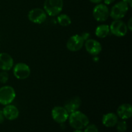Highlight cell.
I'll list each match as a JSON object with an SVG mask.
<instances>
[{
    "label": "cell",
    "mask_w": 132,
    "mask_h": 132,
    "mask_svg": "<svg viewBox=\"0 0 132 132\" xmlns=\"http://www.w3.org/2000/svg\"><path fill=\"white\" fill-rule=\"evenodd\" d=\"M68 119L70 125L76 130H82L85 128L89 125L90 122L87 116L79 110L70 113Z\"/></svg>",
    "instance_id": "6da1fadb"
},
{
    "label": "cell",
    "mask_w": 132,
    "mask_h": 132,
    "mask_svg": "<svg viewBox=\"0 0 132 132\" xmlns=\"http://www.w3.org/2000/svg\"><path fill=\"white\" fill-rule=\"evenodd\" d=\"M43 8L49 16H56L60 14L63 10V0H45Z\"/></svg>",
    "instance_id": "7a4b0ae2"
},
{
    "label": "cell",
    "mask_w": 132,
    "mask_h": 132,
    "mask_svg": "<svg viewBox=\"0 0 132 132\" xmlns=\"http://www.w3.org/2000/svg\"><path fill=\"white\" fill-rule=\"evenodd\" d=\"M16 94L13 87L11 86H3L0 88V104L2 105H8L14 101Z\"/></svg>",
    "instance_id": "3957f363"
},
{
    "label": "cell",
    "mask_w": 132,
    "mask_h": 132,
    "mask_svg": "<svg viewBox=\"0 0 132 132\" xmlns=\"http://www.w3.org/2000/svg\"><path fill=\"white\" fill-rule=\"evenodd\" d=\"M129 6L127 4L122 1H119L112 7V9L110 11V16L113 20L121 19L126 15Z\"/></svg>",
    "instance_id": "277c9868"
},
{
    "label": "cell",
    "mask_w": 132,
    "mask_h": 132,
    "mask_svg": "<svg viewBox=\"0 0 132 132\" xmlns=\"http://www.w3.org/2000/svg\"><path fill=\"white\" fill-rule=\"evenodd\" d=\"M93 16L98 22H104L110 16V10L105 4L99 3L93 9Z\"/></svg>",
    "instance_id": "5b68a950"
},
{
    "label": "cell",
    "mask_w": 132,
    "mask_h": 132,
    "mask_svg": "<svg viewBox=\"0 0 132 132\" xmlns=\"http://www.w3.org/2000/svg\"><path fill=\"white\" fill-rule=\"evenodd\" d=\"M109 27L110 33L117 37H124L128 32L126 24L121 19L113 20Z\"/></svg>",
    "instance_id": "8992f818"
},
{
    "label": "cell",
    "mask_w": 132,
    "mask_h": 132,
    "mask_svg": "<svg viewBox=\"0 0 132 132\" xmlns=\"http://www.w3.org/2000/svg\"><path fill=\"white\" fill-rule=\"evenodd\" d=\"M47 14L45 10L39 8H35L29 11L28 14V19L30 21L35 24H42L46 21Z\"/></svg>",
    "instance_id": "52a82bcc"
},
{
    "label": "cell",
    "mask_w": 132,
    "mask_h": 132,
    "mask_svg": "<svg viewBox=\"0 0 132 132\" xmlns=\"http://www.w3.org/2000/svg\"><path fill=\"white\" fill-rule=\"evenodd\" d=\"M30 68L24 63H18L13 67V73L15 78L19 80L25 79L30 75Z\"/></svg>",
    "instance_id": "ba28073f"
},
{
    "label": "cell",
    "mask_w": 132,
    "mask_h": 132,
    "mask_svg": "<svg viewBox=\"0 0 132 132\" xmlns=\"http://www.w3.org/2000/svg\"><path fill=\"white\" fill-rule=\"evenodd\" d=\"M85 41L79 34L71 36L67 43V48L71 52H77L81 50L84 46Z\"/></svg>",
    "instance_id": "9c48e42d"
},
{
    "label": "cell",
    "mask_w": 132,
    "mask_h": 132,
    "mask_svg": "<svg viewBox=\"0 0 132 132\" xmlns=\"http://www.w3.org/2000/svg\"><path fill=\"white\" fill-rule=\"evenodd\" d=\"M52 117L57 123H63L68 120L69 117V113L64 106H57L53 108L52 110Z\"/></svg>",
    "instance_id": "30bf717a"
},
{
    "label": "cell",
    "mask_w": 132,
    "mask_h": 132,
    "mask_svg": "<svg viewBox=\"0 0 132 132\" xmlns=\"http://www.w3.org/2000/svg\"><path fill=\"white\" fill-rule=\"evenodd\" d=\"M84 45L87 52L92 55H99L102 51L101 44L94 39H88L85 41Z\"/></svg>",
    "instance_id": "8fae6325"
},
{
    "label": "cell",
    "mask_w": 132,
    "mask_h": 132,
    "mask_svg": "<svg viewBox=\"0 0 132 132\" xmlns=\"http://www.w3.org/2000/svg\"><path fill=\"white\" fill-rule=\"evenodd\" d=\"M14 67V59L7 53H0V70L2 71H9Z\"/></svg>",
    "instance_id": "7c38bea8"
},
{
    "label": "cell",
    "mask_w": 132,
    "mask_h": 132,
    "mask_svg": "<svg viewBox=\"0 0 132 132\" xmlns=\"http://www.w3.org/2000/svg\"><path fill=\"white\" fill-rule=\"evenodd\" d=\"M2 111L5 118L8 120H10V121L16 119L19 117V110L15 106L12 105L11 104L5 106Z\"/></svg>",
    "instance_id": "4fadbf2b"
},
{
    "label": "cell",
    "mask_w": 132,
    "mask_h": 132,
    "mask_svg": "<svg viewBox=\"0 0 132 132\" xmlns=\"http://www.w3.org/2000/svg\"><path fill=\"white\" fill-rule=\"evenodd\" d=\"M117 116L123 120L128 119L132 116V106L129 103L121 104L117 110Z\"/></svg>",
    "instance_id": "5bb4252c"
},
{
    "label": "cell",
    "mask_w": 132,
    "mask_h": 132,
    "mask_svg": "<svg viewBox=\"0 0 132 132\" xmlns=\"http://www.w3.org/2000/svg\"><path fill=\"white\" fill-rule=\"evenodd\" d=\"M81 105V99L79 97H73L71 98L70 99L67 101V103L64 104V108L67 110V112L69 113H72L73 112L78 110Z\"/></svg>",
    "instance_id": "9a60e30c"
},
{
    "label": "cell",
    "mask_w": 132,
    "mask_h": 132,
    "mask_svg": "<svg viewBox=\"0 0 132 132\" xmlns=\"http://www.w3.org/2000/svg\"><path fill=\"white\" fill-rule=\"evenodd\" d=\"M118 122V116L114 113H108L104 114L102 118V122L106 127H113Z\"/></svg>",
    "instance_id": "2e32d148"
},
{
    "label": "cell",
    "mask_w": 132,
    "mask_h": 132,
    "mask_svg": "<svg viewBox=\"0 0 132 132\" xmlns=\"http://www.w3.org/2000/svg\"><path fill=\"white\" fill-rule=\"evenodd\" d=\"M110 33V27L108 24H100L95 28V34L99 38H105L109 35Z\"/></svg>",
    "instance_id": "e0dca14e"
},
{
    "label": "cell",
    "mask_w": 132,
    "mask_h": 132,
    "mask_svg": "<svg viewBox=\"0 0 132 132\" xmlns=\"http://www.w3.org/2000/svg\"><path fill=\"white\" fill-rule=\"evenodd\" d=\"M57 22L62 27H68L71 24L72 20L69 15L65 14H61L58 15Z\"/></svg>",
    "instance_id": "ac0fdd59"
},
{
    "label": "cell",
    "mask_w": 132,
    "mask_h": 132,
    "mask_svg": "<svg viewBox=\"0 0 132 132\" xmlns=\"http://www.w3.org/2000/svg\"><path fill=\"white\" fill-rule=\"evenodd\" d=\"M117 130L119 132H125L127 130V124L125 121H121L117 122Z\"/></svg>",
    "instance_id": "d6986e66"
},
{
    "label": "cell",
    "mask_w": 132,
    "mask_h": 132,
    "mask_svg": "<svg viewBox=\"0 0 132 132\" xmlns=\"http://www.w3.org/2000/svg\"><path fill=\"white\" fill-rule=\"evenodd\" d=\"M9 79V74L6 71H1L0 72V82L6 83Z\"/></svg>",
    "instance_id": "ffe728a7"
},
{
    "label": "cell",
    "mask_w": 132,
    "mask_h": 132,
    "mask_svg": "<svg viewBox=\"0 0 132 132\" xmlns=\"http://www.w3.org/2000/svg\"><path fill=\"white\" fill-rule=\"evenodd\" d=\"M84 132H99L98 128L95 125H90L86 126Z\"/></svg>",
    "instance_id": "44dd1931"
},
{
    "label": "cell",
    "mask_w": 132,
    "mask_h": 132,
    "mask_svg": "<svg viewBox=\"0 0 132 132\" xmlns=\"http://www.w3.org/2000/svg\"><path fill=\"white\" fill-rule=\"evenodd\" d=\"M126 26H127L128 30H129L130 31L132 30V18H130V19H129Z\"/></svg>",
    "instance_id": "7402d4cb"
},
{
    "label": "cell",
    "mask_w": 132,
    "mask_h": 132,
    "mask_svg": "<svg viewBox=\"0 0 132 132\" xmlns=\"http://www.w3.org/2000/svg\"><path fill=\"white\" fill-rule=\"evenodd\" d=\"M81 37H82L84 41H85L87 39H88L89 37H90V34H89L88 33H87V32H85V33H83L82 35H81Z\"/></svg>",
    "instance_id": "603a6c76"
},
{
    "label": "cell",
    "mask_w": 132,
    "mask_h": 132,
    "mask_svg": "<svg viewBox=\"0 0 132 132\" xmlns=\"http://www.w3.org/2000/svg\"><path fill=\"white\" fill-rule=\"evenodd\" d=\"M5 121V117H4L3 113L1 110H0V124L3 123Z\"/></svg>",
    "instance_id": "cb8c5ba5"
},
{
    "label": "cell",
    "mask_w": 132,
    "mask_h": 132,
    "mask_svg": "<svg viewBox=\"0 0 132 132\" xmlns=\"http://www.w3.org/2000/svg\"><path fill=\"white\" fill-rule=\"evenodd\" d=\"M122 1L125 2L126 4H127L128 5L129 8L132 6V0H122Z\"/></svg>",
    "instance_id": "d4e9b609"
},
{
    "label": "cell",
    "mask_w": 132,
    "mask_h": 132,
    "mask_svg": "<svg viewBox=\"0 0 132 132\" xmlns=\"http://www.w3.org/2000/svg\"><path fill=\"white\" fill-rule=\"evenodd\" d=\"M116 0H104V3L106 5H109L113 3Z\"/></svg>",
    "instance_id": "484cf974"
},
{
    "label": "cell",
    "mask_w": 132,
    "mask_h": 132,
    "mask_svg": "<svg viewBox=\"0 0 132 132\" xmlns=\"http://www.w3.org/2000/svg\"><path fill=\"white\" fill-rule=\"evenodd\" d=\"M91 3H95V4H99L101 3L103 0H89Z\"/></svg>",
    "instance_id": "4316f807"
},
{
    "label": "cell",
    "mask_w": 132,
    "mask_h": 132,
    "mask_svg": "<svg viewBox=\"0 0 132 132\" xmlns=\"http://www.w3.org/2000/svg\"><path fill=\"white\" fill-rule=\"evenodd\" d=\"M73 132H83V131H81V130H76Z\"/></svg>",
    "instance_id": "83f0119b"
}]
</instances>
